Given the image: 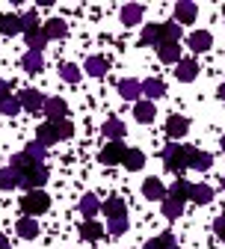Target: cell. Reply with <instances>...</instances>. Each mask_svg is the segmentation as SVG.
<instances>
[{
    "label": "cell",
    "mask_w": 225,
    "mask_h": 249,
    "mask_svg": "<svg viewBox=\"0 0 225 249\" xmlns=\"http://www.w3.org/2000/svg\"><path fill=\"white\" fill-rule=\"evenodd\" d=\"M157 56L163 59V62H181V48H178V42H163V45H157Z\"/></svg>",
    "instance_id": "obj_17"
},
{
    "label": "cell",
    "mask_w": 225,
    "mask_h": 249,
    "mask_svg": "<svg viewBox=\"0 0 225 249\" xmlns=\"http://www.w3.org/2000/svg\"><path fill=\"white\" fill-rule=\"evenodd\" d=\"M21 69H24V71H30V74H39V71L45 69L42 53H39V51H27V53H24V59H21Z\"/></svg>",
    "instance_id": "obj_11"
},
{
    "label": "cell",
    "mask_w": 225,
    "mask_h": 249,
    "mask_svg": "<svg viewBox=\"0 0 225 249\" xmlns=\"http://www.w3.org/2000/svg\"><path fill=\"white\" fill-rule=\"evenodd\" d=\"M12 187H21V172L12 166L0 169V190H12Z\"/></svg>",
    "instance_id": "obj_22"
},
{
    "label": "cell",
    "mask_w": 225,
    "mask_h": 249,
    "mask_svg": "<svg viewBox=\"0 0 225 249\" xmlns=\"http://www.w3.org/2000/svg\"><path fill=\"white\" fill-rule=\"evenodd\" d=\"M222 190H225V178H222Z\"/></svg>",
    "instance_id": "obj_47"
},
{
    "label": "cell",
    "mask_w": 225,
    "mask_h": 249,
    "mask_svg": "<svg viewBox=\"0 0 225 249\" xmlns=\"http://www.w3.org/2000/svg\"><path fill=\"white\" fill-rule=\"evenodd\" d=\"M190 199L196 202V205H208V202L213 199V190H210L208 184H192V196H190Z\"/></svg>",
    "instance_id": "obj_30"
},
{
    "label": "cell",
    "mask_w": 225,
    "mask_h": 249,
    "mask_svg": "<svg viewBox=\"0 0 225 249\" xmlns=\"http://www.w3.org/2000/svg\"><path fill=\"white\" fill-rule=\"evenodd\" d=\"M181 211H184V202H178V199H172V196L163 199V216H166V220H178Z\"/></svg>",
    "instance_id": "obj_31"
},
{
    "label": "cell",
    "mask_w": 225,
    "mask_h": 249,
    "mask_svg": "<svg viewBox=\"0 0 225 249\" xmlns=\"http://www.w3.org/2000/svg\"><path fill=\"white\" fill-rule=\"evenodd\" d=\"M101 211L110 216V220H119V216H127V211H124V202L119 199V196H113V199H107L104 205H101Z\"/></svg>",
    "instance_id": "obj_24"
},
{
    "label": "cell",
    "mask_w": 225,
    "mask_h": 249,
    "mask_svg": "<svg viewBox=\"0 0 225 249\" xmlns=\"http://www.w3.org/2000/svg\"><path fill=\"white\" fill-rule=\"evenodd\" d=\"M187 166L190 169H210L213 166V158H210L208 151H199V148L187 145Z\"/></svg>",
    "instance_id": "obj_7"
},
{
    "label": "cell",
    "mask_w": 225,
    "mask_h": 249,
    "mask_svg": "<svg viewBox=\"0 0 225 249\" xmlns=\"http://www.w3.org/2000/svg\"><path fill=\"white\" fill-rule=\"evenodd\" d=\"M18 205H21L24 216H36V213H45V211H48L51 199H48L45 190H30V193H24V199H21Z\"/></svg>",
    "instance_id": "obj_3"
},
{
    "label": "cell",
    "mask_w": 225,
    "mask_h": 249,
    "mask_svg": "<svg viewBox=\"0 0 225 249\" xmlns=\"http://www.w3.org/2000/svg\"><path fill=\"white\" fill-rule=\"evenodd\" d=\"M18 110H21V98H15V95H9V98H3V101H0V113L15 116Z\"/></svg>",
    "instance_id": "obj_40"
},
{
    "label": "cell",
    "mask_w": 225,
    "mask_h": 249,
    "mask_svg": "<svg viewBox=\"0 0 225 249\" xmlns=\"http://www.w3.org/2000/svg\"><path fill=\"white\" fill-rule=\"evenodd\" d=\"M48 181V166L45 163H30L24 172H21V187L30 193V190H39V187Z\"/></svg>",
    "instance_id": "obj_4"
},
{
    "label": "cell",
    "mask_w": 225,
    "mask_h": 249,
    "mask_svg": "<svg viewBox=\"0 0 225 249\" xmlns=\"http://www.w3.org/2000/svg\"><path fill=\"white\" fill-rule=\"evenodd\" d=\"M163 42V24H145L139 45H160Z\"/></svg>",
    "instance_id": "obj_16"
},
{
    "label": "cell",
    "mask_w": 225,
    "mask_h": 249,
    "mask_svg": "<svg viewBox=\"0 0 225 249\" xmlns=\"http://www.w3.org/2000/svg\"><path fill=\"white\" fill-rule=\"evenodd\" d=\"M175 74H178V80H184V83L196 80V74H199V62H196V59H181Z\"/></svg>",
    "instance_id": "obj_15"
},
{
    "label": "cell",
    "mask_w": 225,
    "mask_h": 249,
    "mask_svg": "<svg viewBox=\"0 0 225 249\" xmlns=\"http://www.w3.org/2000/svg\"><path fill=\"white\" fill-rule=\"evenodd\" d=\"M107 69H110V62L104 56H89L86 59V74H92V77H104Z\"/></svg>",
    "instance_id": "obj_23"
},
{
    "label": "cell",
    "mask_w": 225,
    "mask_h": 249,
    "mask_svg": "<svg viewBox=\"0 0 225 249\" xmlns=\"http://www.w3.org/2000/svg\"><path fill=\"white\" fill-rule=\"evenodd\" d=\"M142 196L151 199V202L166 199V187H163V181H160V178H148V181L142 184Z\"/></svg>",
    "instance_id": "obj_9"
},
{
    "label": "cell",
    "mask_w": 225,
    "mask_h": 249,
    "mask_svg": "<svg viewBox=\"0 0 225 249\" xmlns=\"http://www.w3.org/2000/svg\"><path fill=\"white\" fill-rule=\"evenodd\" d=\"M0 33L3 36L21 33V15H0Z\"/></svg>",
    "instance_id": "obj_26"
},
{
    "label": "cell",
    "mask_w": 225,
    "mask_h": 249,
    "mask_svg": "<svg viewBox=\"0 0 225 249\" xmlns=\"http://www.w3.org/2000/svg\"><path fill=\"white\" fill-rule=\"evenodd\" d=\"M45 45H48L45 30H36V33H30V36H27V48H30V51H39V53H42Z\"/></svg>",
    "instance_id": "obj_35"
},
{
    "label": "cell",
    "mask_w": 225,
    "mask_h": 249,
    "mask_svg": "<svg viewBox=\"0 0 225 249\" xmlns=\"http://www.w3.org/2000/svg\"><path fill=\"white\" fill-rule=\"evenodd\" d=\"M110 234H124L127 231V216H119V220H110Z\"/></svg>",
    "instance_id": "obj_41"
},
{
    "label": "cell",
    "mask_w": 225,
    "mask_h": 249,
    "mask_svg": "<svg viewBox=\"0 0 225 249\" xmlns=\"http://www.w3.org/2000/svg\"><path fill=\"white\" fill-rule=\"evenodd\" d=\"M45 36H48V39H66V36H69V24L62 21V18H51V21L45 24Z\"/></svg>",
    "instance_id": "obj_14"
},
{
    "label": "cell",
    "mask_w": 225,
    "mask_h": 249,
    "mask_svg": "<svg viewBox=\"0 0 225 249\" xmlns=\"http://www.w3.org/2000/svg\"><path fill=\"white\" fill-rule=\"evenodd\" d=\"M187 131H190V119H187V116H169V122H166V134H169L172 140L184 137Z\"/></svg>",
    "instance_id": "obj_10"
},
{
    "label": "cell",
    "mask_w": 225,
    "mask_h": 249,
    "mask_svg": "<svg viewBox=\"0 0 225 249\" xmlns=\"http://www.w3.org/2000/svg\"><path fill=\"white\" fill-rule=\"evenodd\" d=\"M45 113H48V119H51V122H59V119H66V113H69V104L62 101V98H48V104H45Z\"/></svg>",
    "instance_id": "obj_12"
},
{
    "label": "cell",
    "mask_w": 225,
    "mask_h": 249,
    "mask_svg": "<svg viewBox=\"0 0 225 249\" xmlns=\"http://www.w3.org/2000/svg\"><path fill=\"white\" fill-rule=\"evenodd\" d=\"M213 229H216V234H219V240H225V216H219V220L213 223Z\"/></svg>",
    "instance_id": "obj_42"
},
{
    "label": "cell",
    "mask_w": 225,
    "mask_h": 249,
    "mask_svg": "<svg viewBox=\"0 0 225 249\" xmlns=\"http://www.w3.org/2000/svg\"><path fill=\"white\" fill-rule=\"evenodd\" d=\"M80 234H83V240H98V237H101V226L95 223V220H86V223L80 226Z\"/></svg>",
    "instance_id": "obj_37"
},
{
    "label": "cell",
    "mask_w": 225,
    "mask_h": 249,
    "mask_svg": "<svg viewBox=\"0 0 225 249\" xmlns=\"http://www.w3.org/2000/svg\"><path fill=\"white\" fill-rule=\"evenodd\" d=\"M119 95H121L124 101H137V98L142 95V83H137V80H131V77L121 80V83H119Z\"/></svg>",
    "instance_id": "obj_13"
},
{
    "label": "cell",
    "mask_w": 225,
    "mask_h": 249,
    "mask_svg": "<svg viewBox=\"0 0 225 249\" xmlns=\"http://www.w3.org/2000/svg\"><path fill=\"white\" fill-rule=\"evenodd\" d=\"M124 166L131 169V172H139V169L145 166V154H142L139 148H127V154H124Z\"/></svg>",
    "instance_id": "obj_27"
},
{
    "label": "cell",
    "mask_w": 225,
    "mask_h": 249,
    "mask_svg": "<svg viewBox=\"0 0 225 249\" xmlns=\"http://www.w3.org/2000/svg\"><path fill=\"white\" fill-rule=\"evenodd\" d=\"M142 95H148V101H151V98H163V95H166V86H163V80L148 77V80L142 83Z\"/></svg>",
    "instance_id": "obj_25"
},
{
    "label": "cell",
    "mask_w": 225,
    "mask_h": 249,
    "mask_svg": "<svg viewBox=\"0 0 225 249\" xmlns=\"http://www.w3.org/2000/svg\"><path fill=\"white\" fill-rule=\"evenodd\" d=\"M175 18H178V24H192V21H196V3L181 0V3L175 6Z\"/></svg>",
    "instance_id": "obj_18"
},
{
    "label": "cell",
    "mask_w": 225,
    "mask_h": 249,
    "mask_svg": "<svg viewBox=\"0 0 225 249\" xmlns=\"http://www.w3.org/2000/svg\"><path fill=\"white\" fill-rule=\"evenodd\" d=\"M124 154H127V148H124L119 140H113V142H107V145L101 148V163H107V166L124 163Z\"/></svg>",
    "instance_id": "obj_6"
},
{
    "label": "cell",
    "mask_w": 225,
    "mask_h": 249,
    "mask_svg": "<svg viewBox=\"0 0 225 249\" xmlns=\"http://www.w3.org/2000/svg\"><path fill=\"white\" fill-rule=\"evenodd\" d=\"M24 154H27V158L33 160V163H42V160H45V154H48V145H42V142L36 140V142H30V145L24 148Z\"/></svg>",
    "instance_id": "obj_32"
},
{
    "label": "cell",
    "mask_w": 225,
    "mask_h": 249,
    "mask_svg": "<svg viewBox=\"0 0 225 249\" xmlns=\"http://www.w3.org/2000/svg\"><path fill=\"white\" fill-rule=\"evenodd\" d=\"M219 98H222V101H225V83H222V86H219Z\"/></svg>",
    "instance_id": "obj_45"
},
{
    "label": "cell",
    "mask_w": 225,
    "mask_h": 249,
    "mask_svg": "<svg viewBox=\"0 0 225 249\" xmlns=\"http://www.w3.org/2000/svg\"><path fill=\"white\" fill-rule=\"evenodd\" d=\"M71 134H74L71 122H69V119H59V122H45V124H39L36 140H39L42 145H51V142H59V140H69Z\"/></svg>",
    "instance_id": "obj_1"
},
{
    "label": "cell",
    "mask_w": 225,
    "mask_h": 249,
    "mask_svg": "<svg viewBox=\"0 0 225 249\" xmlns=\"http://www.w3.org/2000/svg\"><path fill=\"white\" fill-rule=\"evenodd\" d=\"M187 45L199 53V51H208V48L213 45V36L208 33V30H196V33H190V36H187Z\"/></svg>",
    "instance_id": "obj_8"
},
{
    "label": "cell",
    "mask_w": 225,
    "mask_h": 249,
    "mask_svg": "<svg viewBox=\"0 0 225 249\" xmlns=\"http://www.w3.org/2000/svg\"><path fill=\"white\" fill-rule=\"evenodd\" d=\"M145 249H175V240H172V234H157L145 243Z\"/></svg>",
    "instance_id": "obj_34"
},
{
    "label": "cell",
    "mask_w": 225,
    "mask_h": 249,
    "mask_svg": "<svg viewBox=\"0 0 225 249\" xmlns=\"http://www.w3.org/2000/svg\"><path fill=\"white\" fill-rule=\"evenodd\" d=\"M142 21V6L139 3H127L124 9H121V24L124 27H137Z\"/></svg>",
    "instance_id": "obj_19"
},
{
    "label": "cell",
    "mask_w": 225,
    "mask_h": 249,
    "mask_svg": "<svg viewBox=\"0 0 225 249\" xmlns=\"http://www.w3.org/2000/svg\"><path fill=\"white\" fill-rule=\"evenodd\" d=\"M21 30H24L27 36H30V33H36V30H39V15H36L33 9H30L27 15H21Z\"/></svg>",
    "instance_id": "obj_36"
},
{
    "label": "cell",
    "mask_w": 225,
    "mask_h": 249,
    "mask_svg": "<svg viewBox=\"0 0 225 249\" xmlns=\"http://www.w3.org/2000/svg\"><path fill=\"white\" fill-rule=\"evenodd\" d=\"M80 211H83V213L89 216V220H92V216H95V213H98V211H101V202H98V199H95L92 193H86V196L80 199Z\"/></svg>",
    "instance_id": "obj_33"
},
{
    "label": "cell",
    "mask_w": 225,
    "mask_h": 249,
    "mask_svg": "<svg viewBox=\"0 0 225 249\" xmlns=\"http://www.w3.org/2000/svg\"><path fill=\"white\" fill-rule=\"evenodd\" d=\"M222 151H225V137H222Z\"/></svg>",
    "instance_id": "obj_46"
},
{
    "label": "cell",
    "mask_w": 225,
    "mask_h": 249,
    "mask_svg": "<svg viewBox=\"0 0 225 249\" xmlns=\"http://www.w3.org/2000/svg\"><path fill=\"white\" fill-rule=\"evenodd\" d=\"M134 116H137V122H142V124H151V122H154V116H157V110H154V104H151V101H137V107H134Z\"/></svg>",
    "instance_id": "obj_21"
},
{
    "label": "cell",
    "mask_w": 225,
    "mask_h": 249,
    "mask_svg": "<svg viewBox=\"0 0 225 249\" xmlns=\"http://www.w3.org/2000/svg\"><path fill=\"white\" fill-rule=\"evenodd\" d=\"M101 134L110 137V140H121V137H124V122H119V119H107V122H104V128H101Z\"/></svg>",
    "instance_id": "obj_28"
},
{
    "label": "cell",
    "mask_w": 225,
    "mask_h": 249,
    "mask_svg": "<svg viewBox=\"0 0 225 249\" xmlns=\"http://www.w3.org/2000/svg\"><path fill=\"white\" fill-rule=\"evenodd\" d=\"M45 104H48V98L42 95L39 89H24L21 92V107L24 110H30V113H45Z\"/></svg>",
    "instance_id": "obj_5"
},
{
    "label": "cell",
    "mask_w": 225,
    "mask_h": 249,
    "mask_svg": "<svg viewBox=\"0 0 225 249\" xmlns=\"http://www.w3.org/2000/svg\"><path fill=\"white\" fill-rule=\"evenodd\" d=\"M15 229H18V234H21L24 240H33V237L39 234V223L33 220V216H21Z\"/></svg>",
    "instance_id": "obj_20"
},
{
    "label": "cell",
    "mask_w": 225,
    "mask_h": 249,
    "mask_svg": "<svg viewBox=\"0 0 225 249\" xmlns=\"http://www.w3.org/2000/svg\"><path fill=\"white\" fill-rule=\"evenodd\" d=\"M184 36V30H181V24H163V42H178ZM163 42H160V45H163Z\"/></svg>",
    "instance_id": "obj_38"
},
{
    "label": "cell",
    "mask_w": 225,
    "mask_h": 249,
    "mask_svg": "<svg viewBox=\"0 0 225 249\" xmlns=\"http://www.w3.org/2000/svg\"><path fill=\"white\" fill-rule=\"evenodd\" d=\"M3 98H9V83L0 80V101H3Z\"/></svg>",
    "instance_id": "obj_43"
},
{
    "label": "cell",
    "mask_w": 225,
    "mask_h": 249,
    "mask_svg": "<svg viewBox=\"0 0 225 249\" xmlns=\"http://www.w3.org/2000/svg\"><path fill=\"white\" fill-rule=\"evenodd\" d=\"M160 158H163V166L172 169V172H184V169H190V166H187V145L169 142L163 151H160Z\"/></svg>",
    "instance_id": "obj_2"
},
{
    "label": "cell",
    "mask_w": 225,
    "mask_h": 249,
    "mask_svg": "<svg viewBox=\"0 0 225 249\" xmlns=\"http://www.w3.org/2000/svg\"><path fill=\"white\" fill-rule=\"evenodd\" d=\"M0 249H9V240H6L3 234H0Z\"/></svg>",
    "instance_id": "obj_44"
},
{
    "label": "cell",
    "mask_w": 225,
    "mask_h": 249,
    "mask_svg": "<svg viewBox=\"0 0 225 249\" xmlns=\"http://www.w3.org/2000/svg\"><path fill=\"white\" fill-rule=\"evenodd\" d=\"M59 77L66 80V83H77L80 80V69L71 66V62H66V66H59Z\"/></svg>",
    "instance_id": "obj_39"
},
{
    "label": "cell",
    "mask_w": 225,
    "mask_h": 249,
    "mask_svg": "<svg viewBox=\"0 0 225 249\" xmlns=\"http://www.w3.org/2000/svg\"><path fill=\"white\" fill-rule=\"evenodd\" d=\"M169 196H172V199H178V202L190 199V196H192V184H190V181H184V178H178V181L172 184V190H169Z\"/></svg>",
    "instance_id": "obj_29"
}]
</instances>
